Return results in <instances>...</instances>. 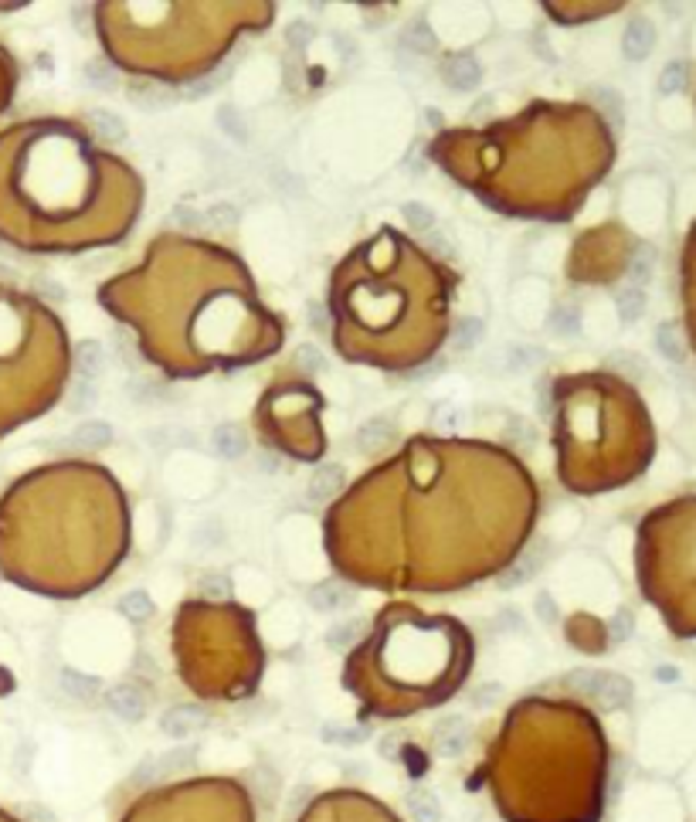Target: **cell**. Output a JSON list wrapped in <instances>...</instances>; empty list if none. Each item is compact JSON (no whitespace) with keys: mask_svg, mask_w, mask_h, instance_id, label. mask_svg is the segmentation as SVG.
<instances>
[{"mask_svg":"<svg viewBox=\"0 0 696 822\" xmlns=\"http://www.w3.org/2000/svg\"><path fill=\"white\" fill-rule=\"evenodd\" d=\"M458 275L401 228L356 241L330 273V323L343 360L377 371H415L452 330Z\"/></svg>","mask_w":696,"mask_h":822,"instance_id":"8992f818","label":"cell"},{"mask_svg":"<svg viewBox=\"0 0 696 822\" xmlns=\"http://www.w3.org/2000/svg\"><path fill=\"white\" fill-rule=\"evenodd\" d=\"M554 398L558 480L577 497L639 480L656 452V432L639 391L608 371L560 374Z\"/></svg>","mask_w":696,"mask_h":822,"instance_id":"9c48e42d","label":"cell"},{"mask_svg":"<svg viewBox=\"0 0 696 822\" xmlns=\"http://www.w3.org/2000/svg\"><path fill=\"white\" fill-rule=\"evenodd\" d=\"M0 822H14V819H11V816H4V812H0Z\"/></svg>","mask_w":696,"mask_h":822,"instance_id":"e0dca14e","label":"cell"},{"mask_svg":"<svg viewBox=\"0 0 696 822\" xmlns=\"http://www.w3.org/2000/svg\"><path fill=\"white\" fill-rule=\"evenodd\" d=\"M326 398L299 374H279L265 384L252 411L258 439L296 463H320L326 456V429H323Z\"/></svg>","mask_w":696,"mask_h":822,"instance_id":"4fadbf2b","label":"cell"},{"mask_svg":"<svg viewBox=\"0 0 696 822\" xmlns=\"http://www.w3.org/2000/svg\"><path fill=\"white\" fill-rule=\"evenodd\" d=\"M173 652L187 686L207 700L248 697L262 673L255 616L235 601H184L173 622Z\"/></svg>","mask_w":696,"mask_h":822,"instance_id":"8fae6325","label":"cell"},{"mask_svg":"<svg viewBox=\"0 0 696 822\" xmlns=\"http://www.w3.org/2000/svg\"><path fill=\"white\" fill-rule=\"evenodd\" d=\"M407 809H411V816L418 822H439V802L432 799V795H424V792H415L411 799H407Z\"/></svg>","mask_w":696,"mask_h":822,"instance_id":"2e32d148","label":"cell"},{"mask_svg":"<svg viewBox=\"0 0 696 822\" xmlns=\"http://www.w3.org/2000/svg\"><path fill=\"white\" fill-rule=\"evenodd\" d=\"M473 667V635L452 616H424L407 601H390L367 639L347 656L350 686L364 717H407L456 693Z\"/></svg>","mask_w":696,"mask_h":822,"instance_id":"ba28073f","label":"cell"},{"mask_svg":"<svg viewBox=\"0 0 696 822\" xmlns=\"http://www.w3.org/2000/svg\"><path fill=\"white\" fill-rule=\"evenodd\" d=\"M424 156L492 211L560 224L611 171L615 137L591 103L537 99L507 120L439 130Z\"/></svg>","mask_w":696,"mask_h":822,"instance_id":"277c9868","label":"cell"},{"mask_svg":"<svg viewBox=\"0 0 696 822\" xmlns=\"http://www.w3.org/2000/svg\"><path fill=\"white\" fill-rule=\"evenodd\" d=\"M143 177L68 116L0 130V241L31 256L116 245L143 211Z\"/></svg>","mask_w":696,"mask_h":822,"instance_id":"3957f363","label":"cell"},{"mask_svg":"<svg viewBox=\"0 0 696 822\" xmlns=\"http://www.w3.org/2000/svg\"><path fill=\"white\" fill-rule=\"evenodd\" d=\"M130 544V499L102 463L55 459L0 493V575L17 588L85 595L122 565Z\"/></svg>","mask_w":696,"mask_h":822,"instance_id":"5b68a950","label":"cell"},{"mask_svg":"<svg viewBox=\"0 0 696 822\" xmlns=\"http://www.w3.org/2000/svg\"><path fill=\"white\" fill-rule=\"evenodd\" d=\"M639 582L679 633L696 629V497L649 510L639 524Z\"/></svg>","mask_w":696,"mask_h":822,"instance_id":"7c38bea8","label":"cell"},{"mask_svg":"<svg viewBox=\"0 0 696 822\" xmlns=\"http://www.w3.org/2000/svg\"><path fill=\"white\" fill-rule=\"evenodd\" d=\"M632 239L622 224H598L571 245L567 279L581 286H608L628 269Z\"/></svg>","mask_w":696,"mask_h":822,"instance_id":"5bb4252c","label":"cell"},{"mask_svg":"<svg viewBox=\"0 0 696 822\" xmlns=\"http://www.w3.org/2000/svg\"><path fill=\"white\" fill-rule=\"evenodd\" d=\"M105 58L126 75L156 82H194L245 35L275 21L272 0H102L92 7Z\"/></svg>","mask_w":696,"mask_h":822,"instance_id":"52a82bcc","label":"cell"},{"mask_svg":"<svg viewBox=\"0 0 696 822\" xmlns=\"http://www.w3.org/2000/svg\"><path fill=\"white\" fill-rule=\"evenodd\" d=\"M17 79H21V69H17L14 52L7 45H0V113H7V105L14 103Z\"/></svg>","mask_w":696,"mask_h":822,"instance_id":"9a60e30c","label":"cell"},{"mask_svg":"<svg viewBox=\"0 0 696 822\" xmlns=\"http://www.w3.org/2000/svg\"><path fill=\"white\" fill-rule=\"evenodd\" d=\"M71 360L62 316L41 296L0 279V439L62 401Z\"/></svg>","mask_w":696,"mask_h":822,"instance_id":"30bf717a","label":"cell"},{"mask_svg":"<svg viewBox=\"0 0 696 822\" xmlns=\"http://www.w3.org/2000/svg\"><path fill=\"white\" fill-rule=\"evenodd\" d=\"M96 299L173 381L252 367L286 343V320L258 296L245 258L180 231L147 241L139 265L109 275Z\"/></svg>","mask_w":696,"mask_h":822,"instance_id":"7a4b0ae2","label":"cell"},{"mask_svg":"<svg viewBox=\"0 0 696 822\" xmlns=\"http://www.w3.org/2000/svg\"><path fill=\"white\" fill-rule=\"evenodd\" d=\"M541 516V486L513 449L411 435L323 514V544L347 582L381 591H456L507 571Z\"/></svg>","mask_w":696,"mask_h":822,"instance_id":"6da1fadb","label":"cell"}]
</instances>
